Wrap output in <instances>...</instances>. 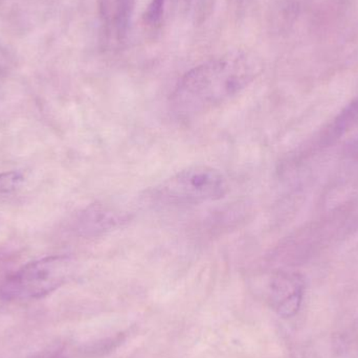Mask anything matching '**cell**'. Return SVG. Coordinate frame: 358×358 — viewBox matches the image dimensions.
<instances>
[{"label":"cell","mask_w":358,"mask_h":358,"mask_svg":"<svg viewBox=\"0 0 358 358\" xmlns=\"http://www.w3.org/2000/svg\"><path fill=\"white\" fill-rule=\"evenodd\" d=\"M260 69L258 59L246 50L215 57L181 78L170 98V110L181 120L208 113L243 92Z\"/></svg>","instance_id":"obj_1"},{"label":"cell","mask_w":358,"mask_h":358,"mask_svg":"<svg viewBox=\"0 0 358 358\" xmlns=\"http://www.w3.org/2000/svg\"><path fill=\"white\" fill-rule=\"evenodd\" d=\"M358 121V100L349 105L345 110L342 111L338 119L334 123L331 128L332 136H340L344 134L345 130L348 129L353 124Z\"/></svg>","instance_id":"obj_7"},{"label":"cell","mask_w":358,"mask_h":358,"mask_svg":"<svg viewBox=\"0 0 358 358\" xmlns=\"http://www.w3.org/2000/svg\"><path fill=\"white\" fill-rule=\"evenodd\" d=\"M75 271L73 259L48 256L31 261L0 281L3 301L38 300L64 285Z\"/></svg>","instance_id":"obj_2"},{"label":"cell","mask_w":358,"mask_h":358,"mask_svg":"<svg viewBox=\"0 0 358 358\" xmlns=\"http://www.w3.org/2000/svg\"><path fill=\"white\" fill-rule=\"evenodd\" d=\"M127 212L106 203H92L81 210L73 223V231L79 237H99L119 229L129 221Z\"/></svg>","instance_id":"obj_4"},{"label":"cell","mask_w":358,"mask_h":358,"mask_svg":"<svg viewBox=\"0 0 358 358\" xmlns=\"http://www.w3.org/2000/svg\"><path fill=\"white\" fill-rule=\"evenodd\" d=\"M136 0H115L113 3V23L119 39L127 36L131 23Z\"/></svg>","instance_id":"obj_6"},{"label":"cell","mask_w":358,"mask_h":358,"mask_svg":"<svg viewBox=\"0 0 358 358\" xmlns=\"http://www.w3.org/2000/svg\"><path fill=\"white\" fill-rule=\"evenodd\" d=\"M167 0H151L144 15V20L150 27H157L163 20Z\"/></svg>","instance_id":"obj_9"},{"label":"cell","mask_w":358,"mask_h":358,"mask_svg":"<svg viewBox=\"0 0 358 358\" xmlns=\"http://www.w3.org/2000/svg\"><path fill=\"white\" fill-rule=\"evenodd\" d=\"M24 176L19 171L0 173V194L14 193L24 183Z\"/></svg>","instance_id":"obj_8"},{"label":"cell","mask_w":358,"mask_h":358,"mask_svg":"<svg viewBox=\"0 0 358 358\" xmlns=\"http://www.w3.org/2000/svg\"><path fill=\"white\" fill-rule=\"evenodd\" d=\"M348 153L353 159H358V138L348 147Z\"/></svg>","instance_id":"obj_10"},{"label":"cell","mask_w":358,"mask_h":358,"mask_svg":"<svg viewBox=\"0 0 358 358\" xmlns=\"http://www.w3.org/2000/svg\"><path fill=\"white\" fill-rule=\"evenodd\" d=\"M304 292V282L300 275L278 273L267 281L265 296L273 310L280 317L289 319L300 310Z\"/></svg>","instance_id":"obj_5"},{"label":"cell","mask_w":358,"mask_h":358,"mask_svg":"<svg viewBox=\"0 0 358 358\" xmlns=\"http://www.w3.org/2000/svg\"><path fill=\"white\" fill-rule=\"evenodd\" d=\"M229 183L216 168L193 165L166 179L153 189V199L166 206H196L227 195Z\"/></svg>","instance_id":"obj_3"}]
</instances>
